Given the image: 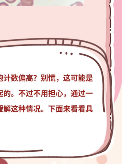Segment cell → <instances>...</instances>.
Listing matches in <instances>:
<instances>
[{"mask_svg": "<svg viewBox=\"0 0 122 164\" xmlns=\"http://www.w3.org/2000/svg\"><path fill=\"white\" fill-rule=\"evenodd\" d=\"M16 1V0H6L7 2L11 4L14 3Z\"/></svg>", "mask_w": 122, "mask_h": 164, "instance_id": "obj_3", "label": "cell"}, {"mask_svg": "<svg viewBox=\"0 0 122 164\" xmlns=\"http://www.w3.org/2000/svg\"><path fill=\"white\" fill-rule=\"evenodd\" d=\"M19 91H22V92H23V91H26V90H19Z\"/></svg>", "mask_w": 122, "mask_h": 164, "instance_id": "obj_5", "label": "cell"}, {"mask_svg": "<svg viewBox=\"0 0 122 164\" xmlns=\"http://www.w3.org/2000/svg\"><path fill=\"white\" fill-rule=\"evenodd\" d=\"M82 3L80 2H77L71 5V6H83Z\"/></svg>", "mask_w": 122, "mask_h": 164, "instance_id": "obj_2", "label": "cell"}, {"mask_svg": "<svg viewBox=\"0 0 122 164\" xmlns=\"http://www.w3.org/2000/svg\"><path fill=\"white\" fill-rule=\"evenodd\" d=\"M36 109H34V111H35Z\"/></svg>", "mask_w": 122, "mask_h": 164, "instance_id": "obj_18", "label": "cell"}, {"mask_svg": "<svg viewBox=\"0 0 122 164\" xmlns=\"http://www.w3.org/2000/svg\"><path fill=\"white\" fill-rule=\"evenodd\" d=\"M29 94H30V93L29 92Z\"/></svg>", "mask_w": 122, "mask_h": 164, "instance_id": "obj_20", "label": "cell"}, {"mask_svg": "<svg viewBox=\"0 0 122 164\" xmlns=\"http://www.w3.org/2000/svg\"><path fill=\"white\" fill-rule=\"evenodd\" d=\"M44 80H43V82H44V79H45L44 78Z\"/></svg>", "mask_w": 122, "mask_h": 164, "instance_id": "obj_17", "label": "cell"}, {"mask_svg": "<svg viewBox=\"0 0 122 164\" xmlns=\"http://www.w3.org/2000/svg\"><path fill=\"white\" fill-rule=\"evenodd\" d=\"M22 92H23L22 91V92H21L20 94H19V95H20V94H21L22 93Z\"/></svg>", "mask_w": 122, "mask_h": 164, "instance_id": "obj_8", "label": "cell"}, {"mask_svg": "<svg viewBox=\"0 0 122 164\" xmlns=\"http://www.w3.org/2000/svg\"><path fill=\"white\" fill-rule=\"evenodd\" d=\"M27 92H28V90H27Z\"/></svg>", "mask_w": 122, "mask_h": 164, "instance_id": "obj_21", "label": "cell"}, {"mask_svg": "<svg viewBox=\"0 0 122 164\" xmlns=\"http://www.w3.org/2000/svg\"><path fill=\"white\" fill-rule=\"evenodd\" d=\"M22 97H23V93H22Z\"/></svg>", "mask_w": 122, "mask_h": 164, "instance_id": "obj_14", "label": "cell"}, {"mask_svg": "<svg viewBox=\"0 0 122 164\" xmlns=\"http://www.w3.org/2000/svg\"><path fill=\"white\" fill-rule=\"evenodd\" d=\"M22 93H23V94H24V95H26V94H25V93H24L23 92H22Z\"/></svg>", "mask_w": 122, "mask_h": 164, "instance_id": "obj_9", "label": "cell"}, {"mask_svg": "<svg viewBox=\"0 0 122 164\" xmlns=\"http://www.w3.org/2000/svg\"><path fill=\"white\" fill-rule=\"evenodd\" d=\"M37 93L38 94H39L40 95V94L39 93V92H37Z\"/></svg>", "mask_w": 122, "mask_h": 164, "instance_id": "obj_10", "label": "cell"}, {"mask_svg": "<svg viewBox=\"0 0 122 164\" xmlns=\"http://www.w3.org/2000/svg\"><path fill=\"white\" fill-rule=\"evenodd\" d=\"M0 6H9V5L5 2H2L0 3Z\"/></svg>", "mask_w": 122, "mask_h": 164, "instance_id": "obj_4", "label": "cell"}, {"mask_svg": "<svg viewBox=\"0 0 122 164\" xmlns=\"http://www.w3.org/2000/svg\"><path fill=\"white\" fill-rule=\"evenodd\" d=\"M6 80H6H6H5V81H6Z\"/></svg>", "mask_w": 122, "mask_h": 164, "instance_id": "obj_19", "label": "cell"}, {"mask_svg": "<svg viewBox=\"0 0 122 164\" xmlns=\"http://www.w3.org/2000/svg\"><path fill=\"white\" fill-rule=\"evenodd\" d=\"M38 91H36V93H35L34 94V95H35V94H36L37 93Z\"/></svg>", "mask_w": 122, "mask_h": 164, "instance_id": "obj_7", "label": "cell"}, {"mask_svg": "<svg viewBox=\"0 0 122 164\" xmlns=\"http://www.w3.org/2000/svg\"><path fill=\"white\" fill-rule=\"evenodd\" d=\"M41 111L43 112L44 111L43 110H42L40 111V112H41Z\"/></svg>", "mask_w": 122, "mask_h": 164, "instance_id": "obj_12", "label": "cell"}, {"mask_svg": "<svg viewBox=\"0 0 122 164\" xmlns=\"http://www.w3.org/2000/svg\"><path fill=\"white\" fill-rule=\"evenodd\" d=\"M36 97H38V94H37V95H36Z\"/></svg>", "mask_w": 122, "mask_h": 164, "instance_id": "obj_16", "label": "cell"}, {"mask_svg": "<svg viewBox=\"0 0 122 164\" xmlns=\"http://www.w3.org/2000/svg\"><path fill=\"white\" fill-rule=\"evenodd\" d=\"M20 6H32L34 5V0H21Z\"/></svg>", "mask_w": 122, "mask_h": 164, "instance_id": "obj_1", "label": "cell"}, {"mask_svg": "<svg viewBox=\"0 0 122 164\" xmlns=\"http://www.w3.org/2000/svg\"><path fill=\"white\" fill-rule=\"evenodd\" d=\"M50 1H51V0H50Z\"/></svg>", "mask_w": 122, "mask_h": 164, "instance_id": "obj_24", "label": "cell"}, {"mask_svg": "<svg viewBox=\"0 0 122 164\" xmlns=\"http://www.w3.org/2000/svg\"><path fill=\"white\" fill-rule=\"evenodd\" d=\"M5 76H6V75H5Z\"/></svg>", "mask_w": 122, "mask_h": 164, "instance_id": "obj_22", "label": "cell"}, {"mask_svg": "<svg viewBox=\"0 0 122 164\" xmlns=\"http://www.w3.org/2000/svg\"><path fill=\"white\" fill-rule=\"evenodd\" d=\"M34 106L35 107H36V106Z\"/></svg>", "mask_w": 122, "mask_h": 164, "instance_id": "obj_23", "label": "cell"}, {"mask_svg": "<svg viewBox=\"0 0 122 164\" xmlns=\"http://www.w3.org/2000/svg\"><path fill=\"white\" fill-rule=\"evenodd\" d=\"M36 77L35 78V79H36V78L37 77V75H36Z\"/></svg>", "mask_w": 122, "mask_h": 164, "instance_id": "obj_11", "label": "cell"}, {"mask_svg": "<svg viewBox=\"0 0 122 164\" xmlns=\"http://www.w3.org/2000/svg\"><path fill=\"white\" fill-rule=\"evenodd\" d=\"M34 91H40V90H34Z\"/></svg>", "mask_w": 122, "mask_h": 164, "instance_id": "obj_6", "label": "cell"}, {"mask_svg": "<svg viewBox=\"0 0 122 164\" xmlns=\"http://www.w3.org/2000/svg\"><path fill=\"white\" fill-rule=\"evenodd\" d=\"M11 96H12V97H13V94Z\"/></svg>", "mask_w": 122, "mask_h": 164, "instance_id": "obj_15", "label": "cell"}, {"mask_svg": "<svg viewBox=\"0 0 122 164\" xmlns=\"http://www.w3.org/2000/svg\"><path fill=\"white\" fill-rule=\"evenodd\" d=\"M45 79L46 80V75H45Z\"/></svg>", "mask_w": 122, "mask_h": 164, "instance_id": "obj_13", "label": "cell"}]
</instances>
